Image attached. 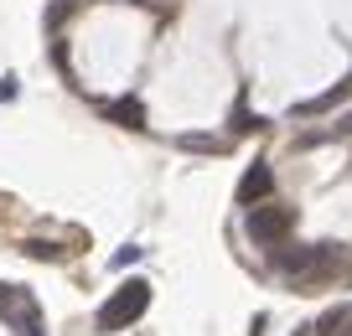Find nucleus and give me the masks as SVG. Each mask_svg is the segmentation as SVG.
<instances>
[{
    "label": "nucleus",
    "mask_w": 352,
    "mask_h": 336,
    "mask_svg": "<svg viewBox=\"0 0 352 336\" xmlns=\"http://www.w3.org/2000/svg\"><path fill=\"white\" fill-rule=\"evenodd\" d=\"M145 311H151V284L130 280V284H120V290L99 305V331H124V326H135Z\"/></svg>",
    "instance_id": "f257e3e1"
},
{
    "label": "nucleus",
    "mask_w": 352,
    "mask_h": 336,
    "mask_svg": "<svg viewBox=\"0 0 352 336\" xmlns=\"http://www.w3.org/2000/svg\"><path fill=\"white\" fill-rule=\"evenodd\" d=\"M290 207H275V202H254L249 207V217H243V233H249L254 243H264V249H275L280 238L290 233Z\"/></svg>",
    "instance_id": "f03ea898"
},
{
    "label": "nucleus",
    "mask_w": 352,
    "mask_h": 336,
    "mask_svg": "<svg viewBox=\"0 0 352 336\" xmlns=\"http://www.w3.org/2000/svg\"><path fill=\"white\" fill-rule=\"evenodd\" d=\"M270 192H275V171L264 161H254L249 171L239 176V202L243 207H254V202H270Z\"/></svg>",
    "instance_id": "7ed1b4c3"
},
{
    "label": "nucleus",
    "mask_w": 352,
    "mask_h": 336,
    "mask_svg": "<svg viewBox=\"0 0 352 336\" xmlns=\"http://www.w3.org/2000/svg\"><path fill=\"white\" fill-rule=\"evenodd\" d=\"M104 114H109L114 124H124V130H145V104L140 98H114V104H104Z\"/></svg>",
    "instance_id": "20e7f679"
},
{
    "label": "nucleus",
    "mask_w": 352,
    "mask_h": 336,
    "mask_svg": "<svg viewBox=\"0 0 352 336\" xmlns=\"http://www.w3.org/2000/svg\"><path fill=\"white\" fill-rule=\"evenodd\" d=\"M176 145H182V150H197V155H223L228 150L218 135H176Z\"/></svg>",
    "instance_id": "39448f33"
},
{
    "label": "nucleus",
    "mask_w": 352,
    "mask_h": 336,
    "mask_svg": "<svg viewBox=\"0 0 352 336\" xmlns=\"http://www.w3.org/2000/svg\"><path fill=\"white\" fill-rule=\"evenodd\" d=\"M26 254H32V259H63V249L47 243V238H26Z\"/></svg>",
    "instance_id": "423d86ee"
},
{
    "label": "nucleus",
    "mask_w": 352,
    "mask_h": 336,
    "mask_svg": "<svg viewBox=\"0 0 352 336\" xmlns=\"http://www.w3.org/2000/svg\"><path fill=\"white\" fill-rule=\"evenodd\" d=\"M331 336H352V315H347V321H342V326H337Z\"/></svg>",
    "instance_id": "0eeeda50"
},
{
    "label": "nucleus",
    "mask_w": 352,
    "mask_h": 336,
    "mask_svg": "<svg viewBox=\"0 0 352 336\" xmlns=\"http://www.w3.org/2000/svg\"><path fill=\"white\" fill-rule=\"evenodd\" d=\"M0 300H11V284H0Z\"/></svg>",
    "instance_id": "6e6552de"
},
{
    "label": "nucleus",
    "mask_w": 352,
    "mask_h": 336,
    "mask_svg": "<svg viewBox=\"0 0 352 336\" xmlns=\"http://www.w3.org/2000/svg\"><path fill=\"white\" fill-rule=\"evenodd\" d=\"M296 336H311V326H306V331H296Z\"/></svg>",
    "instance_id": "1a4fd4ad"
}]
</instances>
